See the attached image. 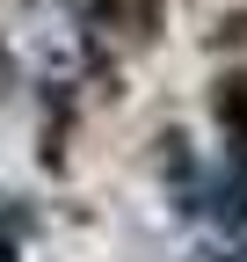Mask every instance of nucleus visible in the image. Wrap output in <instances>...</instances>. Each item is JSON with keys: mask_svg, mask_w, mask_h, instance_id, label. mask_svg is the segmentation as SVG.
<instances>
[{"mask_svg": "<svg viewBox=\"0 0 247 262\" xmlns=\"http://www.w3.org/2000/svg\"><path fill=\"white\" fill-rule=\"evenodd\" d=\"M211 117H218L226 146H247V58L218 73V88H211Z\"/></svg>", "mask_w": 247, "mask_h": 262, "instance_id": "obj_1", "label": "nucleus"}, {"mask_svg": "<svg viewBox=\"0 0 247 262\" xmlns=\"http://www.w3.org/2000/svg\"><path fill=\"white\" fill-rule=\"evenodd\" d=\"M116 22L131 44H160L167 37V0H116Z\"/></svg>", "mask_w": 247, "mask_h": 262, "instance_id": "obj_2", "label": "nucleus"}, {"mask_svg": "<svg viewBox=\"0 0 247 262\" xmlns=\"http://www.w3.org/2000/svg\"><path fill=\"white\" fill-rule=\"evenodd\" d=\"M211 51H247V8L218 15V29H211Z\"/></svg>", "mask_w": 247, "mask_h": 262, "instance_id": "obj_3", "label": "nucleus"}, {"mask_svg": "<svg viewBox=\"0 0 247 262\" xmlns=\"http://www.w3.org/2000/svg\"><path fill=\"white\" fill-rule=\"evenodd\" d=\"M15 88H22V66H15L8 44H0V95H15Z\"/></svg>", "mask_w": 247, "mask_h": 262, "instance_id": "obj_4", "label": "nucleus"}]
</instances>
